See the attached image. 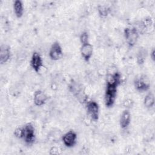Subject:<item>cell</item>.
I'll return each instance as SVG.
<instances>
[{
	"label": "cell",
	"instance_id": "obj_1",
	"mask_svg": "<svg viewBox=\"0 0 155 155\" xmlns=\"http://www.w3.org/2000/svg\"><path fill=\"white\" fill-rule=\"evenodd\" d=\"M118 86V85L114 83L107 82L104 95V102L107 107L110 108L114 105L116 98Z\"/></svg>",
	"mask_w": 155,
	"mask_h": 155
},
{
	"label": "cell",
	"instance_id": "obj_2",
	"mask_svg": "<svg viewBox=\"0 0 155 155\" xmlns=\"http://www.w3.org/2000/svg\"><path fill=\"white\" fill-rule=\"evenodd\" d=\"M36 139L34 126L31 123H27L22 127V139L28 145L33 143Z\"/></svg>",
	"mask_w": 155,
	"mask_h": 155
},
{
	"label": "cell",
	"instance_id": "obj_3",
	"mask_svg": "<svg viewBox=\"0 0 155 155\" xmlns=\"http://www.w3.org/2000/svg\"><path fill=\"white\" fill-rule=\"evenodd\" d=\"M124 37L127 44L130 47L134 46L137 41L139 33L137 30L134 27H127L124 29Z\"/></svg>",
	"mask_w": 155,
	"mask_h": 155
},
{
	"label": "cell",
	"instance_id": "obj_4",
	"mask_svg": "<svg viewBox=\"0 0 155 155\" xmlns=\"http://www.w3.org/2000/svg\"><path fill=\"white\" fill-rule=\"evenodd\" d=\"M86 110L88 116L94 120L97 121L99 116V107L98 104L93 100L88 101L85 104Z\"/></svg>",
	"mask_w": 155,
	"mask_h": 155
},
{
	"label": "cell",
	"instance_id": "obj_5",
	"mask_svg": "<svg viewBox=\"0 0 155 155\" xmlns=\"http://www.w3.org/2000/svg\"><path fill=\"white\" fill-rule=\"evenodd\" d=\"M134 84L136 89L139 92L146 91L148 90L150 87L149 78L145 74H142L139 78H136Z\"/></svg>",
	"mask_w": 155,
	"mask_h": 155
},
{
	"label": "cell",
	"instance_id": "obj_6",
	"mask_svg": "<svg viewBox=\"0 0 155 155\" xmlns=\"http://www.w3.org/2000/svg\"><path fill=\"white\" fill-rule=\"evenodd\" d=\"M77 134L72 130H70L65 133L62 138L63 143L68 148L74 147L77 142Z\"/></svg>",
	"mask_w": 155,
	"mask_h": 155
},
{
	"label": "cell",
	"instance_id": "obj_7",
	"mask_svg": "<svg viewBox=\"0 0 155 155\" xmlns=\"http://www.w3.org/2000/svg\"><path fill=\"white\" fill-rule=\"evenodd\" d=\"M62 48L60 44L56 41L51 46L49 51V56L53 61H58L62 57Z\"/></svg>",
	"mask_w": 155,
	"mask_h": 155
},
{
	"label": "cell",
	"instance_id": "obj_8",
	"mask_svg": "<svg viewBox=\"0 0 155 155\" xmlns=\"http://www.w3.org/2000/svg\"><path fill=\"white\" fill-rule=\"evenodd\" d=\"M30 65L36 73H39L43 66V60L38 52H34L30 60Z\"/></svg>",
	"mask_w": 155,
	"mask_h": 155
},
{
	"label": "cell",
	"instance_id": "obj_9",
	"mask_svg": "<svg viewBox=\"0 0 155 155\" xmlns=\"http://www.w3.org/2000/svg\"><path fill=\"white\" fill-rule=\"evenodd\" d=\"M81 54L85 61L88 62L93 53V47L90 43L82 44L81 47Z\"/></svg>",
	"mask_w": 155,
	"mask_h": 155
},
{
	"label": "cell",
	"instance_id": "obj_10",
	"mask_svg": "<svg viewBox=\"0 0 155 155\" xmlns=\"http://www.w3.org/2000/svg\"><path fill=\"white\" fill-rule=\"evenodd\" d=\"M48 99L47 94L42 90H38L36 91L33 95L34 104L38 107L44 105Z\"/></svg>",
	"mask_w": 155,
	"mask_h": 155
},
{
	"label": "cell",
	"instance_id": "obj_11",
	"mask_svg": "<svg viewBox=\"0 0 155 155\" xmlns=\"http://www.w3.org/2000/svg\"><path fill=\"white\" fill-rule=\"evenodd\" d=\"M10 48L6 44H2L0 47V63L4 64L6 63L10 58Z\"/></svg>",
	"mask_w": 155,
	"mask_h": 155
},
{
	"label": "cell",
	"instance_id": "obj_12",
	"mask_svg": "<svg viewBox=\"0 0 155 155\" xmlns=\"http://www.w3.org/2000/svg\"><path fill=\"white\" fill-rule=\"evenodd\" d=\"M131 122V114L128 110H125L122 113L120 117V125L122 128L125 129L128 128Z\"/></svg>",
	"mask_w": 155,
	"mask_h": 155
},
{
	"label": "cell",
	"instance_id": "obj_13",
	"mask_svg": "<svg viewBox=\"0 0 155 155\" xmlns=\"http://www.w3.org/2000/svg\"><path fill=\"white\" fill-rule=\"evenodd\" d=\"M13 10L16 16L20 18L24 13V5L22 2L19 0H16L13 3Z\"/></svg>",
	"mask_w": 155,
	"mask_h": 155
},
{
	"label": "cell",
	"instance_id": "obj_14",
	"mask_svg": "<svg viewBox=\"0 0 155 155\" xmlns=\"http://www.w3.org/2000/svg\"><path fill=\"white\" fill-rule=\"evenodd\" d=\"M154 96L152 93H148L143 99V105L147 108H151L154 105Z\"/></svg>",
	"mask_w": 155,
	"mask_h": 155
},
{
	"label": "cell",
	"instance_id": "obj_15",
	"mask_svg": "<svg viewBox=\"0 0 155 155\" xmlns=\"http://www.w3.org/2000/svg\"><path fill=\"white\" fill-rule=\"evenodd\" d=\"M97 12L100 16L102 18L107 17L110 12V8L105 5H99L97 7Z\"/></svg>",
	"mask_w": 155,
	"mask_h": 155
},
{
	"label": "cell",
	"instance_id": "obj_16",
	"mask_svg": "<svg viewBox=\"0 0 155 155\" xmlns=\"http://www.w3.org/2000/svg\"><path fill=\"white\" fill-rule=\"evenodd\" d=\"M146 58V51L144 50H140L137 55V62L139 65L144 64Z\"/></svg>",
	"mask_w": 155,
	"mask_h": 155
},
{
	"label": "cell",
	"instance_id": "obj_17",
	"mask_svg": "<svg viewBox=\"0 0 155 155\" xmlns=\"http://www.w3.org/2000/svg\"><path fill=\"white\" fill-rule=\"evenodd\" d=\"M79 40L81 43V44H85L89 42V35L87 31H83L80 36H79Z\"/></svg>",
	"mask_w": 155,
	"mask_h": 155
},
{
	"label": "cell",
	"instance_id": "obj_18",
	"mask_svg": "<svg viewBox=\"0 0 155 155\" xmlns=\"http://www.w3.org/2000/svg\"><path fill=\"white\" fill-rule=\"evenodd\" d=\"M134 104V102L132 99H127L125 101H124L123 102V106L126 108L127 109L130 108L131 107H132L133 105Z\"/></svg>",
	"mask_w": 155,
	"mask_h": 155
},
{
	"label": "cell",
	"instance_id": "obj_19",
	"mask_svg": "<svg viewBox=\"0 0 155 155\" xmlns=\"http://www.w3.org/2000/svg\"><path fill=\"white\" fill-rule=\"evenodd\" d=\"M14 134L16 137H18L19 139H22V127L17 128L14 131Z\"/></svg>",
	"mask_w": 155,
	"mask_h": 155
},
{
	"label": "cell",
	"instance_id": "obj_20",
	"mask_svg": "<svg viewBox=\"0 0 155 155\" xmlns=\"http://www.w3.org/2000/svg\"><path fill=\"white\" fill-rule=\"evenodd\" d=\"M49 153H50V154H59V150L57 147H53L51 148V149L50 150Z\"/></svg>",
	"mask_w": 155,
	"mask_h": 155
},
{
	"label": "cell",
	"instance_id": "obj_21",
	"mask_svg": "<svg viewBox=\"0 0 155 155\" xmlns=\"http://www.w3.org/2000/svg\"><path fill=\"white\" fill-rule=\"evenodd\" d=\"M154 54H155V50H154V48H153V50H152V51H151V53H150V57H151L153 61H154V60H155Z\"/></svg>",
	"mask_w": 155,
	"mask_h": 155
}]
</instances>
